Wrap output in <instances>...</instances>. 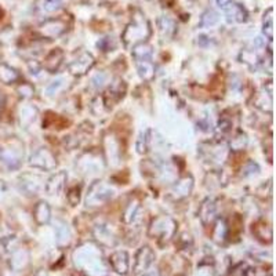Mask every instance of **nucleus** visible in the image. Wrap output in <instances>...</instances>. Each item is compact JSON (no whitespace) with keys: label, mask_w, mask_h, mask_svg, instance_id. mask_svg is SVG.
I'll return each instance as SVG.
<instances>
[{"label":"nucleus","mask_w":276,"mask_h":276,"mask_svg":"<svg viewBox=\"0 0 276 276\" xmlns=\"http://www.w3.org/2000/svg\"><path fill=\"white\" fill-rule=\"evenodd\" d=\"M153 258H155V253L152 251L149 246H144V247H141L140 250L137 251V254H135V261H134L133 265L134 274L137 275V274L145 272L152 264Z\"/></svg>","instance_id":"1"},{"label":"nucleus","mask_w":276,"mask_h":276,"mask_svg":"<svg viewBox=\"0 0 276 276\" xmlns=\"http://www.w3.org/2000/svg\"><path fill=\"white\" fill-rule=\"evenodd\" d=\"M109 264L113 268V271L120 274V275H127L130 271V261H129V254L126 251H115L109 257Z\"/></svg>","instance_id":"2"},{"label":"nucleus","mask_w":276,"mask_h":276,"mask_svg":"<svg viewBox=\"0 0 276 276\" xmlns=\"http://www.w3.org/2000/svg\"><path fill=\"white\" fill-rule=\"evenodd\" d=\"M92 62H94V61H92V55L83 54L80 58L74 61V62L69 65V69H71V72H72L74 75H83V74H86L87 69L92 68Z\"/></svg>","instance_id":"3"},{"label":"nucleus","mask_w":276,"mask_h":276,"mask_svg":"<svg viewBox=\"0 0 276 276\" xmlns=\"http://www.w3.org/2000/svg\"><path fill=\"white\" fill-rule=\"evenodd\" d=\"M35 217H36V220H37L40 224H44V222L49 221V218H50V209H49L47 203L40 202V203L36 206V209H35Z\"/></svg>","instance_id":"4"},{"label":"nucleus","mask_w":276,"mask_h":276,"mask_svg":"<svg viewBox=\"0 0 276 276\" xmlns=\"http://www.w3.org/2000/svg\"><path fill=\"white\" fill-rule=\"evenodd\" d=\"M17 77L18 74L14 69H11V68L4 65V64H0V80H3L4 83L9 84L11 82H14V80H17Z\"/></svg>","instance_id":"5"},{"label":"nucleus","mask_w":276,"mask_h":276,"mask_svg":"<svg viewBox=\"0 0 276 276\" xmlns=\"http://www.w3.org/2000/svg\"><path fill=\"white\" fill-rule=\"evenodd\" d=\"M59 178V173L58 174H55V176L51 178L50 181H49V184H47V191L50 192V195H54V193H58L61 189H62V186H64V181H65V178L67 177H64L61 181H58Z\"/></svg>","instance_id":"6"},{"label":"nucleus","mask_w":276,"mask_h":276,"mask_svg":"<svg viewBox=\"0 0 276 276\" xmlns=\"http://www.w3.org/2000/svg\"><path fill=\"white\" fill-rule=\"evenodd\" d=\"M272 28H274V19H272V9L268 10L267 16H264V34L269 39H272Z\"/></svg>","instance_id":"7"},{"label":"nucleus","mask_w":276,"mask_h":276,"mask_svg":"<svg viewBox=\"0 0 276 276\" xmlns=\"http://www.w3.org/2000/svg\"><path fill=\"white\" fill-rule=\"evenodd\" d=\"M152 54V50L151 47H148V46H138V47H135V50H134V57H137V58H143L144 61H147V58H149Z\"/></svg>","instance_id":"8"},{"label":"nucleus","mask_w":276,"mask_h":276,"mask_svg":"<svg viewBox=\"0 0 276 276\" xmlns=\"http://www.w3.org/2000/svg\"><path fill=\"white\" fill-rule=\"evenodd\" d=\"M138 71H140V75L143 76L145 80H151V76L148 75V72H149L151 75H153V72H155V69L152 67V64L147 62V61H144L143 64L140 65Z\"/></svg>","instance_id":"9"},{"label":"nucleus","mask_w":276,"mask_h":276,"mask_svg":"<svg viewBox=\"0 0 276 276\" xmlns=\"http://www.w3.org/2000/svg\"><path fill=\"white\" fill-rule=\"evenodd\" d=\"M218 21V16L216 13H213V11H210V13H206L203 18H202V25L203 26H209V25H213V24H216Z\"/></svg>","instance_id":"10"},{"label":"nucleus","mask_w":276,"mask_h":276,"mask_svg":"<svg viewBox=\"0 0 276 276\" xmlns=\"http://www.w3.org/2000/svg\"><path fill=\"white\" fill-rule=\"evenodd\" d=\"M214 275V267H210V265H204L201 264L198 268V272L196 276H213Z\"/></svg>","instance_id":"11"},{"label":"nucleus","mask_w":276,"mask_h":276,"mask_svg":"<svg viewBox=\"0 0 276 276\" xmlns=\"http://www.w3.org/2000/svg\"><path fill=\"white\" fill-rule=\"evenodd\" d=\"M246 276H265V272L262 271H259V269H256V268H251L249 269L247 272H246Z\"/></svg>","instance_id":"12"},{"label":"nucleus","mask_w":276,"mask_h":276,"mask_svg":"<svg viewBox=\"0 0 276 276\" xmlns=\"http://www.w3.org/2000/svg\"><path fill=\"white\" fill-rule=\"evenodd\" d=\"M231 0H217V3L220 4V7H226L229 4Z\"/></svg>","instance_id":"13"},{"label":"nucleus","mask_w":276,"mask_h":276,"mask_svg":"<svg viewBox=\"0 0 276 276\" xmlns=\"http://www.w3.org/2000/svg\"><path fill=\"white\" fill-rule=\"evenodd\" d=\"M35 276H47V274L46 272H43V271H40V272H37Z\"/></svg>","instance_id":"14"},{"label":"nucleus","mask_w":276,"mask_h":276,"mask_svg":"<svg viewBox=\"0 0 276 276\" xmlns=\"http://www.w3.org/2000/svg\"><path fill=\"white\" fill-rule=\"evenodd\" d=\"M144 276H153V275H144Z\"/></svg>","instance_id":"15"}]
</instances>
